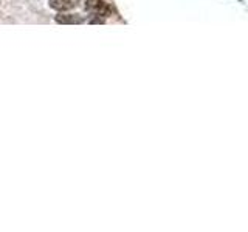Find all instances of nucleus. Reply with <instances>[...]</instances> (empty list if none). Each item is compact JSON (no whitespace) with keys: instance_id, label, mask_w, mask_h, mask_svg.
<instances>
[{"instance_id":"nucleus-2","label":"nucleus","mask_w":248,"mask_h":232,"mask_svg":"<svg viewBox=\"0 0 248 232\" xmlns=\"http://www.w3.org/2000/svg\"><path fill=\"white\" fill-rule=\"evenodd\" d=\"M79 0H50V6L56 11H68L78 5Z\"/></svg>"},{"instance_id":"nucleus-1","label":"nucleus","mask_w":248,"mask_h":232,"mask_svg":"<svg viewBox=\"0 0 248 232\" xmlns=\"http://www.w3.org/2000/svg\"><path fill=\"white\" fill-rule=\"evenodd\" d=\"M84 6H85V11H89L90 14L96 15V17H101V19L110 17V15L115 13L113 6L110 3H107L106 0H87Z\"/></svg>"},{"instance_id":"nucleus-3","label":"nucleus","mask_w":248,"mask_h":232,"mask_svg":"<svg viewBox=\"0 0 248 232\" xmlns=\"http://www.w3.org/2000/svg\"><path fill=\"white\" fill-rule=\"evenodd\" d=\"M56 22L62 23V25H68V23H82L84 19L79 15H73V14H58L56 15Z\"/></svg>"}]
</instances>
